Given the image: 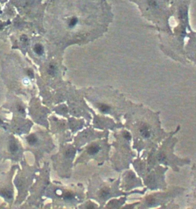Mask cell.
Wrapping results in <instances>:
<instances>
[{
	"label": "cell",
	"instance_id": "cell-12",
	"mask_svg": "<svg viewBox=\"0 0 196 209\" xmlns=\"http://www.w3.org/2000/svg\"><path fill=\"white\" fill-rule=\"evenodd\" d=\"M65 198H66V199H72V194L71 193H67V194H65Z\"/></svg>",
	"mask_w": 196,
	"mask_h": 209
},
{
	"label": "cell",
	"instance_id": "cell-10",
	"mask_svg": "<svg viewBox=\"0 0 196 209\" xmlns=\"http://www.w3.org/2000/svg\"><path fill=\"white\" fill-rule=\"evenodd\" d=\"M27 74H28V76L31 78H33V76H33L34 74H33V70H31V69H28V70H27Z\"/></svg>",
	"mask_w": 196,
	"mask_h": 209
},
{
	"label": "cell",
	"instance_id": "cell-7",
	"mask_svg": "<svg viewBox=\"0 0 196 209\" xmlns=\"http://www.w3.org/2000/svg\"><path fill=\"white\" fill-rule=\"evenodd\" d=\"M99 110L102 112H109V110H110L109 106H108L107 105H105V104L99 105Z\"/></svg>",
	"mask_w": 196,
	"mask_h": 209
},
{
	"label": "cell",
	"instance_id": "cell-6",
	"mask_svg": "<svg viewBox=\"0 0 196 209\" xmlns=\"http://www.w3.org/2000/svg\"><path fill=\"white\" fill-rule=\"evenodd\" d=\"M9 149H10V151H11L12 153H15L18 151L19 148H18V145L16 143L14 142H12L10 144H9Z\"/></svg>",
	"mask_w": 196,
	"mask_h": 209
},
{
	"label": "cell",
	"instance_id": "cell-2",
	"mask_svg": "<svg viewBox=\"0 0 196 209\" xmlns=\"http://www.w3.org/2000/svg\"><path fill=\"white\" fill-rule=\"evenodd\" d=\"M100 149H101V148L98 144H92L91 146L88 147V154L90 155H97L100 151Z\"/></svg>",
	"mask_w": 196,
	"mask_h": 209
},
{
	"label": "cell",
	"instance_id": "cell-1",
	"mask_svg": "<svg viewBox=\"0 0 196 209\" xmlns=\"http://www.w3.org/2000/svg\"><path fill=\"white\" fill-rule=\"evenodd\" d=\"M137 5L141 15L145 19L153 24L155 29L160 33L171 35L172 31L170 26L173 12L171 0H129Z\"/></svg>",
	"mask_w": 196,
	"mask_h": 209
},
{
	"label": "cell",
	"instance_id": "cell-3",
	"mask_svg": "<svg viewBox=\"0 0 196 209\" xmlns=\"http://www.w3.org/2000/svg\"><path fill=\"white\" fill-rule=\"evenodd\" d=\"M33 50L38 56H42L44 53V48L41 44H36L34 46Z\"/></svg>",
	"mask_w": 196,
	"mask_h": 209
},
{
	"label": "cell",
	"instance_id": "cell-11",
	"mask_svg": "<svg viewBox=\"0 0 196 209\" xmlns=\"http://www.w3.org/2000/svg\"><path fill=\"white\" fill-rule=\"evenodd\" d=\"M18 110H19V112L20 113H24V112H25V108L21 106H18Z\"/></svg>",
	"mask_w": 196,
	"mask_h": 209
},
{
	"label": "cell",
	"instance_id": "cell-13",
	"mask_svg": "<svg viewBox=\"0 0 196 209\" xmlns=\"http://www.w3.org/2000/svg\"><path fill=\"white\" fill-rule=\"evenodd\" d=\"M21 40H22V41H26V40H27V38H26V35H22V38H21Z\"/></svg>",
	"mask_w": 196,
	"mask_h": 209
},
{
	"label": "cell",
	"instance_id": "cell-5",
	"mask_svg": "<svg viewBox=\"0 0 196 209\" xmlns=\"http://www.w3.org/2000/svg\"><path fill=\"white\" fill-rule=\"evenodd\" d=\"M27 141L29 144H35L37 142V138L36 136H35L34 135H31L27 138Z\"/></svg>",
	"mask_w": 196,
	"mask_h": 209
},
{
	"label": "cell",
	"instance_id": "cell-9",
	"mask_svg": "<svg viewBox=\"0 0 196 209\" xmlns=\"http://www.w3.org/2000/svg\"><path fill=\"white\" fill-rule=\"evenodd\" d=\"M2 194H3L5 197H6V198H10L12 197L11 192H9V191H5V192H2Z\"/></svg>",
	"mask_w": 196,
	"mask_h": 209
},
{
	"label": "cell",
	"instance_id": "cell-8",
	"mask_svg": "<svg viewBox=\"0 0 196 209\" xmlns=\"http://www.w3.org/2000/svg\"><path fill=\"white\" fill-rule=\"evenodd\" d=\"M48 72L49 75L51 76H54L55 74L56 73V66L55 65H50L49 67V70H48Z\"/></svg>",
	"mask_w": 196,
	"mask_h": 209
},
{
	"label": "cell",
	"instance_id": "cell-4",
	"mask_svg": "<svg viewBox=\"0 0 196 209\" xmlns=\"http://www.w3.org/2000/svg\"><path fill=\"white\" fill-rule=\"evenodd\" d=\"M140 134L142 137H144L145 138H149L151 136V132H150L149 129L147 127L142 128L140 129Z\"/></svg>",
	"mask_w": 196,
	"mask_h": 209
}]
</instances>
